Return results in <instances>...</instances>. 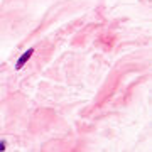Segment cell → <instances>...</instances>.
I'll return each mask as SVG.
<instances>
[{"instance_id":"obj_1","label":"cell","mask_w":152,"mask_h":152,"mask_svg":"<svg viewBox=\"0 0 152 152\" xmlns=\"http://www.w3.org/2000/svg\"><path fill=\"white\" fill-rule=\"evenodd\" d=\"M32 54H34V48L27 49V51H26V53H24V54L20 56V58H19V61L15 63V69H22V68H24V64L27 63V61H29V58H31Z\"/></svg>"},{"instance_id":"obj_2","label":"cell","mask_w":152,"mask_h":152,"mask_svg":"<svg viewBox=\"0 0 152 152\" xmlns=\"http://www.w3.org/2000/svg\"><path fill=\"white\" fill-rule=\"evenodd\" d=\"M5 147H7V144H5L4 140H2V142H0V152H4V151H5Z\"/></svg>"}]
</instances>
